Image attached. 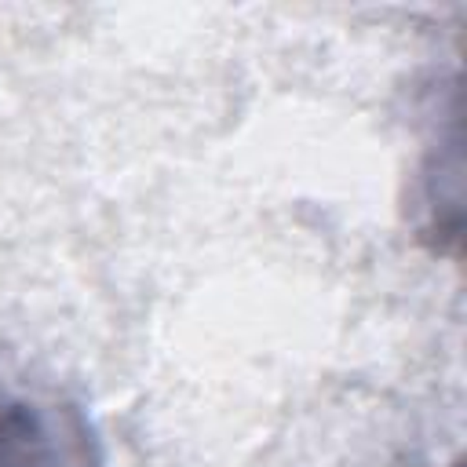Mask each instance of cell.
<instances>
[{
  "mask_svg": "<svg viewBox=\"0 0 467 467\" xmlns=\"http://www.w3.org/2000/svg\"><path fill=\"white\" fill-rule=\"evenodd\" d=\"M0 467H102V441L80 405L0 390Z\"/></svg>",
  "mask_w": 467,
  "mask_h": 467,
  "instance_id": "cell-1",
  "label": "cell"
}]
</instances>
